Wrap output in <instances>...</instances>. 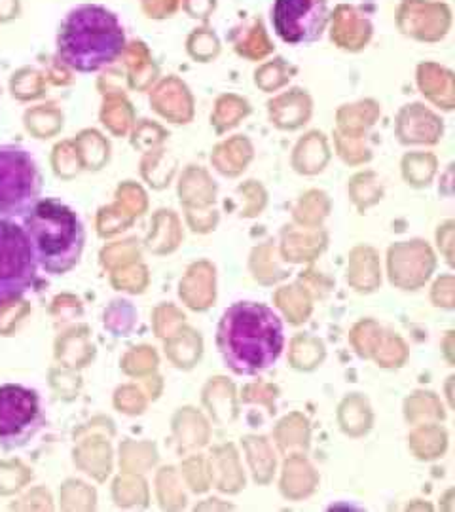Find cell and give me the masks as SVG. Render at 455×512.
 I'll use <instances>...</instances> for the list:
<instances>
[{"instance_id": "2", "label": "cell", "mask_w": 455, "mask_h": 512, "mask_svg": "<svg viewBox=\"0 0 455 512\" xmlns=\"http://www.w3.org/2000/svg\"><path fill=\"white\" fill-rule=\"evenodd\" d=\"M128 44L120 18L101 4H78L63 18L55 48L59 61L76 73L107 69Z\"/></svg>"}, {"instance_id": "6", "label": "cell", "mask_w": 455, "mask_h": 512, "mask_svg": "<svg viewBox=\"0 0 455 512\" xmlns=\"http://www.w3.org/2000/svg\"><path fill=\"white\" fill-rule=\"evenodd\" d=\"M40 395L19 384L0 385V446L18 450L27 446L44 427Z\"/></svg>"}, {"instance_id": "3", "label": "cell", "mask_w": 455, "mask_h": 512, "mask_svg": "<svg viewBox=\"0 0 455 512\" xmlns=\"http://www.w3.org/2000/svg\"><path fill=\"white\" fill-rule=\"evenodd\" d=\"M21 226L31 243L38 268L52 275L67 274L76 268L86 247V228L73 207L54 198H40L21 217Z\"/></svg>"}, {"instance_id": "7", "label": "cell", "mask_w": 455, "mask_h": 512, "mask_svg": "<svg viewBox=\"0 0 455 512\" xmlns=\"http://www.w3.org/2000/svg\"><path fill=\"white\" fill-rule=\"evenodd\" d=\"M272 25L285 44L306 46L317 42L328 25L327 0H275Z\"/></svg>"}, {"instance_id": "1", "label": "cell", "mask_w": 455, "mask_h": 512, "mask_svg": "<svg viewBox=\"0 0 455 512\" xmlns=\"http://www.w3.org/2000/svg\"><path fill=\"white\" fill-rule=\"evenodd\" d=\"M217 348L222 363L234 374H262L279 361L285 348L283 321L266 304L236 302L220 317Z\"/></svg>"}, {"instance_id": "5", "label": "cell", "mask_w": 455, "mask_h": 512, "mask_svg": "<svg viewBox=\"0 0 455 512\" xmlns=\"http://www.w3.org/2000/svg\"><path fill=\"white\" fill-rule=\"evenodd\" d=\"M38 262L23 226L0 217V306L35 289Z\"/></svg>"}, {"instance_id": "4", "label": "cell", "mask_w": 455, "mask_h": 512, "mask_svg": "<svg viewBox=\"0 0 455 512\" xmlns=\"http://www.w3.org/2000/svg\"><path fill=\"white\" fill-rule=\"evenodd\" d=\"M42 198V173L35 156L19 145H0V217L21 219Z\"/></svg>"}]
</instances>
